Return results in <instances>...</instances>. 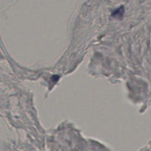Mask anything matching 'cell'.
Segmentation results:
<instances>
[{
	"mask_svg": "<svg viewBox=\"0 0 151 151\" xmlns=\"http://www.w3.org/2000/svg\"><path fill=\"white\" fill-rule=\"evenodd\" d=\"M123 14V8L121 7L119 9H117L116 11H114L113 14L115 17H121Z\"/></svg>",
	"mask_w": 151,
	"mask_h": 151,
	"instance_id": "1",
	"label": "cell"
}]
</instances>
